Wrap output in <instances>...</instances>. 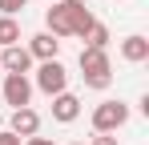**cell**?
Listing matches in <instances>:
<instances>
[{"instance_id":"cell-17","label":"cell","mask_w":149,"mask_h":145,"mask_svg":"<svg viewBox=\"0 0 149 145\" xmlns=\"http://www.w3.org/2000/svg\"><path fill=\"white\" fill-rule=\"evenodd\" d=\"M73 145H85V141H73Z\"/></svg>"},{"instance_id":"cell-13","label":"cell","mask_w":149,"mask_h":145,"mask_svg":"<svg viewBox=\"0 0 149 145\" xmlns=\"http://www.w3.org/2000/svg\"><path fill=\"white\" fill-rule=\"evenodd\" d=\"M28 8V0H0V16H20Z\"/></svg>"},{"instance_id":"cell-12","label":"cell","mask_w":149,"mask_h":145,"mask_svg":"<svg viewBox=\"0 0 149 145\" xmlns=\"http://www.w3.org/2000/svg\"><path fill=\"white\" fill-rule=\"evenodd\" d=\"M81 40H85V45L89 48H109V28H105V24H93V28H89V32H85V36H81Z\"/></svg>"},{"instance_id":"cell-10","label":"cell","mask_w":149,"mask_h":145,"mask_svg":"<svg viewBox=\"0 0 149 145\" xmlns=\"http://www.w3.org/2000/svg\"><path fill=\"white\" fill-rule=\"evenodd\" d=\"M121 61H129V65H145L149 61V40L141 32H133V36L121 40Z\"/></svg>"},{"instance_id":"cell-2","label":"cell","mask_w":149,"mask_h":145,"mask_svg":"<svg viewBox=\"0 0 149 145\" xmlns=\"http://www.w3.org/2000/svg\"><path fill=\"white\" fill-rule=\"evenodd\" d=\"M77 65H81V81L89 85V89H109L113 85V65H109V52L105 48H81V56H77Z\"/></svg>"},{"instance_id":"cell-3","label":"cell","mask_w":149,"mask_h":145,"mask_svg":"<svg viewBox=\"0 0 149 145\" xmlns=\"http://www.w3.org/2000/svg\"><path fill=\"white\" fill-rule=\"evenodd\" d=\"M32 89H40V93H49V97L65 93V89H69V69H65L61 61H40V65H36Z\"/></svg>"},{"instance_id":"cell-6","label":"cell","mask_w":149,"mask_h":145,"mask_svg":"<svg viewBox=\"0 0 149 145\" xmlns=\"http://www.w3.org/2000/svg\"><path fill=\"white\" fill-rule=\"evenodd\" d=\"M8 129L16 133V137H36L40 133V113L36 109H12V117H8Z\"/></svg>"},{"instance_id":"cell-4","label":"cell","mask_w":149,"mask_h":145,"mask_svg":"<svg viewBox=\"0 0 149 145\" xmlns=\"http://www.w3.org/2000/svg\"><path fill=\"white\" fill-rule=\"evenodd\" d=\"M125 121H129V105L125 101H101L93 109V129L97 133H117Z\"/></svg>"},{"instance_id":"cell-14","label":"cell","mask_w":149,"mask_h":145,"mask_svg":"<svg viewBox=\"0 0 149 145\" xmlns=\"http://www.w3.org/2000/svg\"><path fill=\"white\" fill-rule=\"evenodd\" d=\"M0 145H24V141H20L12 129H0Z\"/></svg>"},{"instance_id":"cell-11","label":"cell","mask_w":149,"mask_h":145,"mask_svg":"<svg viewBox=\"0 0 149 145\" xmlns=\"http://www.w3.org/2000/svg\"><path fill=\"white\" fill-rule=\"evenodd\" d=\"M8 45H20V24H16V16H0V48Z\"/></svg>"},{"instance_id":"cell-5","label":"cell","mask_w":149,"mask_h":145,"mask_svg":"<svg viewBox=\"0 0 149 145\" xmlns=\"http://www.w3.org/2000/svg\"><path fill=\"white\" fill-rule=\"evenodd\" d=\"M4 101L12 105V109H24L28 101H32V81H28V72H4Z\"/></svg>"},{"instance_id":"cell-15","label":"cell","mask_w":149,"mask_h":145,"mask_svg":"<svg viewBox=\"0 0 149 145\" xmlns=\"http://www.w3.org/2000/svg\"><path fill=\"white\" fill-rule=\"evenodd\" d=\"M89 145H117V137H113V133H97Z\"/></svg>"},{"instance_id":"cell-1","label":"cell","mask_w":149,"mask_h":145,"mask_svg":"<svg viewBox=\"0 0 149 145\" xmlns=\"http://www.w3.org/2000/svg\"><path fill=\"white\" fill-rule=\"evenodd\" d=\"M45 24H49L45 32H52V36H85L97 24V16L89 12L85 0H56L45 12Z\"/></svg>"},{"instance_id":"cell-7","label":"cell","mask_w":149,"mask_h":145,"mask_svg":"<svg viewBox=\"0 0 149 145\" xmlns=\"http://www.w3.org/2000/svg\"><path fill=\"white\" fill-rule=\"evenodd\" d=\"M24 48H28L32 61H56V56H61V36H52V32H36Z\"/></svg>"},{"instance_id":"cell-8","label":"cell","mask_w":149,"mask_h":145,"mask_svg":"<svg viewBox=\"0 0 149 145\" xmlns=\"http://www.w3.org/2000/svg\"><path fill=\"white\" fill-rule=\"evenodd\" d=\"M77 117H81V97H73L69 89L52 97V121H61V125H73Z\"/></svg>"},{"instance_id":"cell-9","label":"cell","mask_w":149,"mask_h":145,"mask_svg":"<svg viewBox=\"0 0 149 145\" xmlns=\"http://www.w3.org/2000/svg\"><path fill=\"white\" fill-rule=\"evenodd\" d=\"M0 69H4V72H28V69H32L28 48L24 45H8L4 52H0Z\"/></svg>"},{"instance_id":"cell-16","label":"cell","mask_w":149,"mask_h":145,"mask_svg":"<svg viewBox=\"0 0 149 145\" xmlns=\"http://www.w3.org/2000/svg\"><path fill=\"white\" fill-rule=\"evenodd\" d=\"M24 145H56L52 137H24Z\"/></svg>"}]
</instances>
